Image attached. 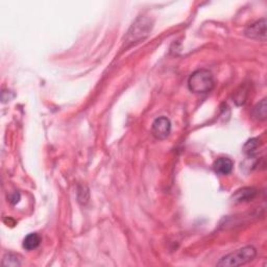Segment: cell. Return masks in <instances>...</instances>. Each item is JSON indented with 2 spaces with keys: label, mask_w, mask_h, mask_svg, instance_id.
<instances>
[{
  "label": "cell",
  "mask_w": 267,
  "mask_h": 267,
  "mask_svg": "<svg viewBox=\"0 0 267 267\" xmlns=\"http://www.w3.org/2000/svg\"><path fill=\"white\" fill-rule=\"evenodd\" d=\"M215 81L213 74L207 69L194 71L188 80V88L195 94H206L213 90Z\"/></svg>",
  "instance_id": "1"
},
{
  "label": "cell",
  "mask_w": 267,
  "mask_h": 267,
  "mask_svg": "<svg viewBox=\"0 0 267 267\" xmlns=\"http://www.w3.org/2000/svg\"><path fill=\"white\" fill-rule=\"evenodd\" d=\"M256 256L257 249L254 246L247 245L244 247H241L229 255H226L225 257H222L216 265L219 267L241 266L253 261Z\"/></svg>",
  "instance_id": "2"
},
{
  "label": "cell",
  "mask_w": 267,
  "mask_h": 267,
  "mask_svg": "<svg viewBox=\"0 0 267 267\" xmlns=\"http://www.w3.org/2000/svg\"><path fill=\"white\" fill-rule=\"evenodd\" d=\"M152 30V21L146 17H140L138 18L135 23L132 25L130 30L126 36V43H135L140 42L148 36Z\"/></svg>",
  "instance_id": "3"
},
{
  "label": "cell",
  "mask_w": 267,
  "mask_h": 267,
  "mask_svg": "<svg viewBox=\"0 0 267 267\" xmlns=\"http://www.w3.org/2000/svg\"><path fill=\"white\" fill-rule=\"evenodd\" d=\"M171 133V122L169 118L161 116L154 120L151 125V134L158 140H165Z\"/></svg>",
  "instance_id": "4"
},
{
  "label": "cell",
  "mask_w": 267,
  "mask_h": 267,
  "mask_svg": "<svg viewBox=\"0 0 267 267\" xmlns=\"http://www.w3.org/2000/svg\"><path fill=\"white\" fill-rule=\"evenodd\" d=\"M245 36L249 39L259 40V41H266V20L261 19L247 27L244 31Z\"/></svg>",
  "instance_id": "5"
},
{
  "label": "cell",
  "mask_w": 267,
  "mask_h": 267,
  "mask_svg": "<svg viewBox=\"0 0 267 267\" xmlns=\"http://www.w3.org/2000/svg\"><path fill=\"white\" fill-rule=\"evenodd\" d=\"M233 167H234L233 161L229 158H226V157L218 158L213 164L214 171L216 172L217 175H220V176L230 175L232 170H233Z\"/></svg>",
  "instance_id": "6"
},
{
  "label": "cell",
  "mask_w": 267,
  "mask_h": 267,
  "mask_svg": "<svg viewBox=\"0 0 267 267\" xmlns=\"http://www.w3.org/2000/svg\"><path fill=\"white\" fill-rule=\"evenodd\" d=\"M257 195V190L255 188L245 187L241 188L237 190L233 195V202L236 204H242V203H248L253 201Z\"/></svg>",
  "instance_id": "7"
},
{
  "label": "cell",
  "mask_w": 267,
  "mask_h": 267,
  "mask_svg": "<svg viewBox=\"0 0 267 267\" xmlns=\"http://www.w3.org/2000/svg\"><path fill=\"white\" fill-rule=\"evenodd\" d=\"M41 243V237L37 233H30L23 240V247L28 251H33L39 247Z\"/></svg>",
  "instance_id": "8"
},
{
  "label": "cell",
  "mask_w": 267,
  "mask_h": 267,
  "mask_svg": "<svg viewBox=\"0 0 267 267\" xmlns=\"http://www.w3.org/2000/svg\"><path fill=\"white\" fill-rule=\"evenodd\" d=\"M252 115L255 119L264 121L267 117V106H266V99L263 98L259 103L254 107L252 111Z\"/></svg>",
  "instance_id": "9"
},
{
  "label": "cell",
  "mask_w": 267,
  "mask_h": 267,
  "mask_svg": "<svg viewBox=\"0 0 267 267\" xmlns=\"http://www.w3.org/2000/svg\"><path fill=\"white\" fill-rule=\"evenodd\" d=\"M259 139L258 138H253V139L248 140L244 146H243V151L246 153V154H249V156H252V154H254L256 152V150L258 149V148H259Z\"/></svg>",
  "instance_id": "10"
},
{
  "label": "cell",
  "mask_w": 267,
  "mask_h": 267,
  "mask_svg": "<svg viewBox=\"0 0 267 267\" xmlns=\"http://www.w3.org/2000/svg\"><path fill=\"white\" fill-rule=\"evenodd\" d=\"M2 265L3 266L17 267V266L21 265V262H20V259L18 258V256L15 255V254H12V253H8L3 257Z\"/></svg>",
  "instance_id": "11"
}]
</instances>
